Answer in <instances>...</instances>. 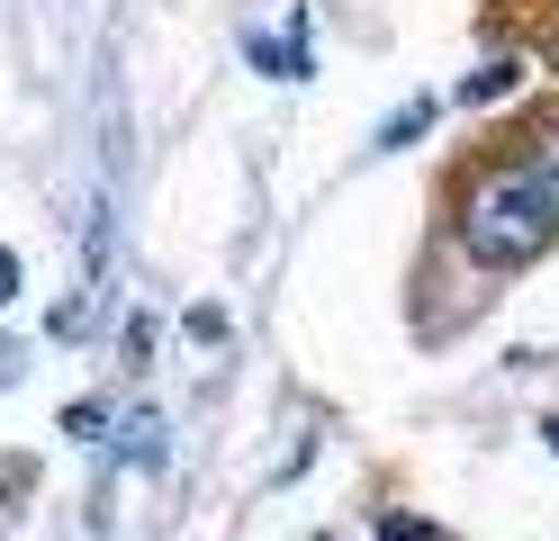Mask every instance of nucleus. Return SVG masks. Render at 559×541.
<instances>
[{
	"instance_id": "obj_1",
	"label": "nucleus",
	"mask_w": 559,
	"mask_h": 541,
	"mask_svg": "<svg viewBox=\"0 0 559 541\" xmlns=\"http://www.w3.org/2000/svg\"><path fill=\"white\" fill-rule=\"evenodd\" d=\"M451 235H461V252L478 271H523V262H533V252L559 235V127L533 144V154L487 163L461 190Z\"/></svg>"
},
{
	"instance_id": "obj_3",
	"label": "nucleus",
	"mask_w": 559,
	"mask_h": 541,
	"mask_svg": "<svg viewBox=\"0 0 559 541\" xmlns=\"http://www.w3.org/2000/svg\"><path fill=\"white\" fill-rule=\"evenodd\" d=\"M425 127H433V99H406L397 118L379 127V154H397V144H415V136H425Z\"/></svg>"
},
{
	"instance_id": "obj_6",
	"label": "nucleus",
	"mask_w": 559,
	"mask_h": 541,
	"mask_svg": "<svg viewBox=\"0 0 559 541\" xmlns=\"http://www.w3.org/2000/svg\"><path fill=\"white\" fill-rule=\"evenodd\" d=\"M379 541H433L425 524H406V515H389V524H379Z\"/></svg>"
},
{
	"instance_id": "obj_4",
	"label": "nucleus",
	"mask_w": 559,
	"mask_h": 541,
	"mask_svg": "<svg viewBox=\"0 0 559 541\" xmlns=\"http://www.w3.org/2000/svg\"><path fill=\"white\" fill-rule=\"evenodd\" d=\"M63 433H73V443H99V433H109V407H99V397H73V407H63Z\"/></svg>"
},
{
	"instance_id": "obj_8",
	"label": "nucleus",
	"mask_w": 559,
	"mask_h": 541,
	"mask_svg": "<svg viewBox=\"0 0 559 541\" xmlns=\"http://www.w3.org/2000/svg\"><path fill=\"white\" fill-rule=\"evenodd\" d=\"M542 443H550V460H559V415H542Z\"/></svg>"
},
{
	"instance_id": "obj_5",
	"label": "nucleus",
	"mask_w": 559,
	"mask_h": 541,
	"mask_svg": "<svg viewBox=\"0 0 559 541\" xmlns=\"http://www.w3.org/2000/svg\"><path fill=\"white\" fill-rule=\"evenodd\" d=\"M190 343H226V307H190Z\"/></svg>"
},
{
	"instance_id": "obj_9",
	"label": "nucleus",
	"mask_w": 559,
	"mask_h": 541,
	"mask_svg": "<svg viewBox=\"0 0 559 541\" xmlns=\"http://www.w3.org/2000/svg\"><path fill=\"white\" fill-rule=\"evenodd\" d=\"M10 371H19V352H10V343H0V379H10Z\"/></svg>"
},
{
	"instance_id": "obj_2",
	"label": "nucleus",
	"mask_w": 559,
	"mask_h": 541,
	"mask_svg": "<svg viewBox=\"0 0 559 541\" xmlns=\"http://www.w3.org/2000/svg\"><path fill=\"white\" fill-rule=\"evenodd\" d=\"M506 91H523V55H497V63H478L469 82H461V99H469V108H487V99H506Z\"/></svg>"
},
{
	"instance_id": "obj_7",
	"label": "nucleus",
	"mask_w": 559,
	"mask_h": 541,
	"mask_svg": "<svg viewBox=\"0 0 559 541\" xmlns=\"http://www.w3.org/2000/svg\"><path fill=\"white\" fill-rule=\"evenodd\" d=\"M10 298H19V252L0 244V307H10Z\"/></svg>"
}]
</instances>
